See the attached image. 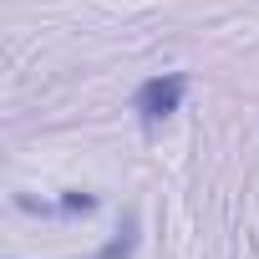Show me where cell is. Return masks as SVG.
I'll return each instance as SVG.
<instances>
[{
    "instance_id": "1",
    "label": "cell",
    "mask_w": 259,
    "mask_h": 259,
    "mask_svg": "<svg viewBox=\"0 0 259 259\" xmlns=\"http://www.w3.org/2000/svg\"><path fill=\"white\" fill-rule=\"evenodd\" d=\"M183 87H188V76H183V71H168V76L143 81V87H138V97H133V112L143 117V127L168 122V117L178 112V102H183Z\"/></svg>"
}]
</instances>
